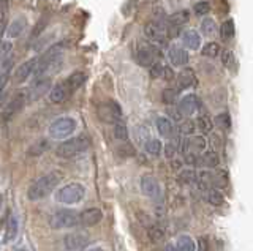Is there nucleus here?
Listing matches in <instances>:
<instances>
[{
    "mask_svg": "<svg viewBox=\"0 0 253 251\" xmlns=\"http://www.w3.org/2000/svg\"><path fill=\"white\" fill-rule=\"evenodd\" d=\"M172 168L174 169H179L180 168V163L179 161H172Z\"/></svg>",
    "mask_w": 253,
    "mask_h": 251,
    "instance_id": "obj_52",
    "label": "nucleus"
},
{
    "mask_svg": "<svg viewBox=\"0 0 253 251\" xmlns=\"http://www.w3.org/2000/svg\"><path fill=\"white\" fill-rule=\"evenodd\" d=\"M141 190L150 199H160L162 198V188L158 180L152 176H142L141 177Z\"/></svg>",
    "mask_w": 253,
    "mask_h": 251,
    "instance_id": "obj_11",
    "label": "nucleus"
},
{
    "mask_svg": "<svg viewBox=\"0 0 253 251\" xmlns=\"http://www.w3.org/2000/svg\"><path fill=\"white\" fill-rule=\"evenodd\" d=\"M144 35L152 43H163L168 40V29L162 19H155L144 27Z\"/></svg>",
    "mask_w": 253,
    "mask_h": 251,
    "instance_id": "obj_7",
    "label": "nucleus"
},
{
    "mask_svg": "<svg viewBox=\"0 0 253 251\" xmlns=\"http://www.w3.org/2000/svg\"><path fill=\"white\" fill-rule=\"evenodd\" d=\"M162 251H177V250H176V247H172L171 243H166L165 248H163Z\"/></svg>",
    "mask_w": 253,
    "mask_h": 251,
    "instance_id": "obj_51",
    "label": "nucleus"
},
{
    "mask_svg": "<svg viewBox=\"0 0 253 251\" xmlns=\"http://www.w3.org/2000/svg\"><path fill=\"white\" fill-rule=\"evenodd\" d=\"M71 93H73V89H71L68 85V82L65 81L62 84L54 85V87L51 89V92L47 93V98H49L51 103L59 105V103H63V101H67Z\"/></svg>",
    "mask_w": 253,
    "mask_h": 251,
    "instance_id": "obj_13",
    "label": "nucleus"
},
{
    "mask_svg": "<svg viewBox=\"0 0 253 251\" xmlns=\"http://www.w3.org/2000/svg\"><path fill=\"white\" fill-rule=\"evenodd\" d=\"M176 250L177 251H196V245L192 237H188V235H180L176 243Z\"/></svg>",
    "mask_w": 253,
    "mask_h": 251,
    "instance_id": "obj_28",
    "label": "nucleus"
},
{
    "mask_svg": "<svg viewBox=\"0 0 253 251\" xmlns=\"http://www.w3.org/2000/svg\"><path fill=\"white\" fill-rule=\"evenodd\" d=\"M100 119L109 122V123H119L122 122V109L116 101H108V103L100 106Z\"/></svg>",
    "mask_w": 253,
    "mask_h": 251,
    "instance_id": "obj_9",
    "label": "nucleus"
},
{
    "mask_svg": "<svg viewBox=\"0 0 253 251\" xmlns=\"http://www.w3.org/2000/svg\"><path fill=\"white\" fill-rule=\"evenodd\" d=\"M90 145V139L85 135H79L76 138H71L65 143H62L57 148H55V153L60 158H73V156L85 152Z\"/></svg>",
    "mask_w": 253,
    "mask_h": 251,
    "instance_id": "obj_2",
    "label": "nucleus"
},
{
    "mask_svg": "<svg viewBox=\"0 0 253 251\" xmlns=\"http://www.w3.org/2000/svg\"><path fill=\"white\" fill-rule=\"evenodd\" d=\"M168 114L171 115V119L174 122H182V119H184V114L180 112V109H168Z\"/></svg>",
    "mask_w": 253,
    "mask_h": 251,
    "instance_id": "obj_48",
    "label": "nucleus"
},
{
    "mask_svg": "<svg viewBox=\"0 0 253 251\" xmlns=\"http://www.w3.org/2000/svg\"><path fill=\"white\" fill-rule=\"evenodd\" d=\"M27 100H29L27 92H26V93H18V95H16V97L10 101V105H8V106L3 109V120H8L10 117H13V115L24 106V103H26Z\"/></svg>",
    "mask_w": 253,
    "mask_h": 251,
    "instance_id": "obj_17",
    "label": "nucleus"
},
{
    "mask_svg": "<svg viewBox=\"0 0 253 251\" xmlns=\"http://www.w3.org/2000/svg\"><path fill=\"white\" fill-rule=\"evenodd\" d=\"M209 185L212 188H225L228 185V172L226 171H215L209 172Z\"/></svg>",
    "mask_w": 253,
    "mask_h": 251,
    "instance_id": "obj_23",
    "label": "nucleus"
},
{
    "mask_svg": "<svg viewBox=\"0 0 253 251\" xmlns=\"http://www.w3.org/2000/svg\"><path fill=\"white\" fill-rule=\"evenodd\" d=\"M47 148H49V143L44 141V139H42V141H38V143H35L34 145L29 148L27 155H30V156H40L42 153H44Z\"/></svg>",
    "mask_w": 253,
    "mask_h": 251,
    "instance_id": "obj_34",
    "label": "nucleus"
},
{
    "mask_svg": "<svg viewBox=\"0 0 253 251\" xmlns=\"http://www.w3.org/2000/svg\"><path fill=\"white\" fill-rule=\"evenodd\" d=\"M200 108H201L200 98H198L195 93L185 95L184 98L179 101V109H180V112L184 114V115H193Z\"/></svg>",
    "mask_w": 253,
    "mask_h": 251,
    "instance_id": "obj_15",
    "label": "nucleus"
},
{
    "mask_svg": "<svg viewBox=\"0 0 253 251\" xmlns=\"http://www.w3.org/2000/svg\"><path fill=\"white\" fill-rule=\"evenodd\" d=\"M179 87L177 89H165L163 93H162V100H163V103L165 105H168V106H172L174 103L177 101V97H179Z\"/></svg>",
    "mask_w": 253,
    "mask_h": 251,
    "instance_id": "obj_33",
    "label": "nucleus"
},
{
    "mask_svg": "<svg viewBox=\"0 0 253 251\" xmlns=\"http://www.w3.org/2000/svg\"><path fill=\"white\" fill-rule=\"evenodd\" d=\"M218 163H220V158L215 150H208L201 155V166L215 168V166H218Z\"/></svg>",
    "mask_w": 253,
    "mask_h": 251,
    "instance_id": "obj_25",
    "label": "nucleus"
},
{
    "mask_svg": "<svg viewBox=\"0 0 253 251\" xmlns=\"http://www.w3.org/2000/svg\"><path fill=\"white\" fill-rule=\"evenodd\" d=\"M150 77H154V79L169 81L174 77V72L171 70V67H168L166 64H162V62H158V64H155L152 68H150Z\"/></svg>",
    "mask_w": 253,
    "mask_h": 251,
    "instance_id": "obj_20",
    "label": "nucleus"
},
{
    "mask_svg": "<svg viewBox=\"0 0 253 251\" xmlns=\"http://www.w3.org/2000/svg\"><path fill=\"white\" fill-rule=\"evenodd\" d=\"M177 183L180 185H193L198 183V172L192 168L182 169L177 174Z\"/></svg>",
    "mask_w": 253,
    "mask_h": 251,
    "instance_id": "obj_24",
    "label": "nucleus"
},
{
    "mask_svg": "<svg viewBox=\"0 0 253 251\" xmlns=\"http://www.w3.org/2000/svg\"><path fill=\"white\" fill-rule=\"evenodd\" d=\"M24 29H26V22H24L22 19H16L11 22L10 29H8V36L10 38H18Z\"/></svg>",
    "mask_w": 253,
    "mask_h": 251,
    "instance_id": "obj_35",
    "label": "nucleus"
},
{
    "mask_svg": "<svg viewBox=\"0 0 253 251\" xmlns=\"http://www.w3.org/2000/svg\"><path fill=\"white\" fill-rule=\"evenodd\" d=\"M16 234H18V219H16L14 215H11L8 218L6 221V229H5V242L11 240L16 237Z\"/></svg>",
    "mask_w": 253,
    "mask_h": 251,
    "instance_id": "obj_32",
    "label": "nucleus"
},
{
    "mask_svg": "<svg viewBox=\"0 0 253 251\" xmlns=\"http://www.w3.org/2000/svg\"><path fill=\"white\" fill-rule=\"evenodd\" d=\"M152 251H157V250H152Z\"/></svg>",
    "mask_w": 253,
    "mask_h": 251,
    "instance_id": "obj_56",
    "label": "nucleus"
},
{
    "mask_svg": "<svg viewBox=\"0 0 253 251\" xmlns=\"http://www.w3.org/2000/svg\"><path fill=\"white\" fill-rule=\"evenodd\" d=\"M147 235H149V240L154 242V243H158L165 239V231L162 229L160 226H150L147 229Z\"/></svg>",
    "mask_w": 253,
    "mask_h": 251,
    "instance_id": "obj_37",
    "label": "nucleus"
},
{
    "mask_svg": "<svg viewBox=\"0 0 253 251\" xmlns=\"http://www.w3.org/2000/svg\"><path fill=\"white\" fill-rule=\"evenodd\" d=\"M117 153L121 155L122 158H128V156L134 155V147L131 144H122V145H119Z\"/></svg>",
    "mask_w": 253,
    "mask_h": 251,
    "instance_id": "obj_47",
    "label": "nucleus"
},
{
    "mask_svg": "<svg viewBox=\"0 0 253 251\" xmlns=\"http://www.w3.org/2000/svg\"><path fill=\"white\" fill-rule=\"evenodd\" d=\"M168 59L174 67H185L190 60V54H188L187 48L172 44L168 49Z\"/></svg>",
    "mask_w": 253,
    "mask_h": 251,
    "instance_id": "obj_14",
    "label": "nucleus"
},
{
    "mask_svg": "<svg viewBox=\"0 0 253 251\" xmlns=\"http://www.w3.org/2000/svg\"><path fill=\"white\" fill-rule=\"evenodd\" d=\"M160 59V49L154 43H141L138 44L136 52H134V60L144 68H152L155 64H158Z\"/></svg>",
    "mask_w": 253,
    "mask_h": 251,
    "instance_id": "obj_3",
    "label": "nucleus"
},
{
    "mask_svg": "<svg viewBox=\"0 0 253 251\" xmlns=\"http://www.w3.org/2000/svg\"><path fill=\"white\" fill-rule=\"evenodd\" d=\"M37 65H38V57L32 59V60L26 62V64H22L21 67H18V70H16V81L24 82L26 79H29L30 76H34Z\"/></svg>",
    "mask_w": 253,
    "mask_h": 251,
    "instance_id": "obj_18",
    "label": "nucleus"
},
{
    "mask_svg": "<svg viewBox=\"0 0 253 251\" xmlns=\"http://www.w3.org/2000/svg\"><path fill=\"white\" fill-rule=\"evenodd\" d=\"M196 128L200 130L203 135H209V133L212 131L213 128V122L209 115H200L198 117V120H196Z\"/></svg>",
    "mask_w": 253,
    "mask_h": 251,
    "instance_id": "obj_26",
    "label": "nucleus"
},
{
    "mask_svg": "<svg viewBox=\"0 0 253 251\" xmlns=\"http://www.w3.org/2000/svg\"><path fill=\"white\" fill-rule=\"evenodd\" d=\"M84 81H85V74L84 73H73L71 76H68L67 77V82H68V85L71 89H73V92L76 90V89H79L81 85L84 84Z\"/></svg>",
    "mask_w": 253,
    "mask_h": 251,
    "instance_id": "obj_36",
    "label": "nucleus"
},
{
    "mask_svg": "<svg viewBox=\"0 0 253 251\" xmlns=\"http://www.w3.org/2000/svg\"><path fill=\"white\" fill-rule=\"evenodd\" d=\"M114 138L119 141H126L128 139V128L122 122H119L114 125Z\"/></svg>",
    "mask_w": 253,
    "mask_h": 251,
    "instance_id": "obj_39",
    "label": "nucleus"
},
{
    "mask_svg": "<svg viewBox=\"0 0 253 251\" xmlns=\"http://www.w3.org/2000/svg\"><path fill=\"white\" fill-rule=\"evenodd\" d=\"M76 130V120L71 117H60L54 120L49 127V136L52 139H65L70 135H73Z\"/></svg>",
    "mask_w": 253,
    "mask_h": 251,
    "instance_id": "obj_6",
    "label": "nucleus"
},
{
    "mask_svg": "<svg viewBox=\"0 0 253 251\" xmlns=\"http://www.w3.org/2000/svg\"><path fill=\"white\" fill-rule=\"evenodd\" d=\"M13 64H14L13 57H11V59H8V60H3V62H2V74H8V72L11 70Z\"/></svg>",
    "mask_w": 253,
    "mask_h": 251,
    "instance_id": "obj_49",
    "label": "nucleus"
},
{
    "mask_svg": "<svg viewBox=\"0 0 253 251\" xmlns=\"http://www.w3.org/2000/svg\"><path fill=\"white\" fill-rule=\"evenodd\" d=\"M198 251H209V242L206 237H201L198 242Z\"/></svg>",
    "mask_w": 253,
    "mask_h": 251,
    "instance_id": "obj_50",
    "label": "nucleus"
},
{
    "mask_svg": "<svg viewBox=\"0 0 253 251\" xmlns=\"http://www.w3.org/2000/svg\"><path fill=\"white\" fill-rule=\"evenodd\" d=\"M101 218H103V212L98 207H90L79 214V223L83 226H95L101 221Z\"/></svg>",
    "mask_w": 253,
    "mask_h": 251,
    "instance_id": "obj_16",
    "label": "nucleus"
},
{
    "mask_svg": "<svg viewBox=\"0 0 253 251\" xmlns=\"http://www.w3.org/2000/svg\"><path fill=\"white\" fill-rule=\"evenodd\" d=\"M196 74L192 68H185L182 70V72L179 73L177 76V85L179 89H192L196 85Z\"/></svg>",
    "mask_w": 253,
    "mask_h": 251,
    "instance_id": "obj_19",
    "label": "nucleus"
},
{
    "mask_svg": "<svg viewBox=\"0 0 253 251\" xmlns=\"http://www.w3.org/2000/svg\"><path fill=\"white\" fill-rule=\"evenodd\" d=\"M147 2H152V3H155V2H158V0H147Z\"/></svg>",
    "mask_w": 253,
    "mask_h": 251,
    "instance_id": "obj_54",
    "label": "nucleus"
},
{
    "mask_svg": "<svg viewBox=\"0 0 253 251\" xmlns=\"http://www.w3.org/2000/svg\"><path fill=\"white\" fill-rule=\"evenodd\" d=\"M46 92H51V77H38L35 82L30 85V89L27 90V97L29 100H37L40 97H43Z\"/></svg>",
    "mask_w": 253,
    "mask_h": 251,
    "instance_id": "obj_12",
    "label": "nucleus"
},
{
    "mask_svg": "<svg viewBox=\"0 0 253 251\" xmlns=\"http://www.w3.org/2000/svg\"><path fill=\"white\" fill-rule=\"evenodd\" d=\"M11 54H13V44L10 43V41H3L2 43V51H0V60H8V59H11L13 56H11Z\"/></svg>",
    "mask_w": 253,
    "mask_h": 251,
    "instance_id": "obj_44",
    "label": "nucleus"
},
{
    "mask_svg": "<svg viewBox=\"0 0 253 251\" xmlns=\"http://www.w3.org/2000/svg\"><path fill=\"white\" fill-rule=\"evenodd\" d=\"M90 243V237L84 232H73L67 234L63 239V247L67 251H83Z\"/></svg>",
    "mask_w": 253,
    "mask_h": 251,
    "instance_id": "obj_8",
    "label": "nucleus"
},
{
    "mask_svg": "<svg viewBox=\"0 0 253 251\" xmlns=\"http://www.w3.org/2000/svg\"><path fill=\"white\" fill-rule=\"evenodd\" d=\"M89 251H105V250H103V248H100V247H97V248H90Z\"/></svg>",
    "mask_w": 253,
    "mask_h": 251,
    "instance_id": "obj_53",
    "label": "nucleus"
},
{
    "mask_svg": "<svg viewBox=\"0 0 253 251\" xmlns=\"http://www.w3.org/2000/svg\"><path fill=\"white\" fill-rule=\"evenodd\" d=\"M206 145H208V141H206L203 136H188L182 141L180 144V152L187 155V153H200L203 150H206Z\"/></svg>",
    "mask_w": 253,
    "mask_h": 251,
    "instance_id": "obj_10",
    "label": "nucleus"
},
{
    "mask_svg": "<svg viewBox=\"0 0 253 251\" xmlns=\"http://www.w3.org/2000/svg\"><path fill=\"white\" fill-rule=\"evenodd\" d=\"M215 125L221 130H229L231 127V119H229V114L228 112H221L215 117Z\"/></svg>",
    "mask_w": 253,
    "mask_h": 251,
    "instance_id": "obj_41",
    "label": "nucleus"
},
{
    "mask_svg": "<svg viewBox=\"0 0 253 251\" xmlns=\"http://www.w3.org/2000/svg\"><path fill=\"white\" fill-rule=\"evenodd\" d=\"M18 251H27L26 248H21V250H18Z\"/></svg>",
    "mask_w": 253,
    "mask_h": 251,
    "instance_id": "obj_55",
    "label": "nucleus"
},
{
    "mask_svg": "<svg viewBox=\"0 0 253 251\" xmlns=\"http://www.w3.org/2000/svg\"><path fill=\"white\" fill-rule=\"evenodd\" d=\"M144 150L149 153V155H152V156H158L162 153V150H163V145H162V143L158 139H155V138H150L147 143L144 144Z\"/></svg>",
    "mask_w": 253,
    "mask_h": 251,
    "instance_id": "obj_30",
    "label": "nucleus"
},
{
    "mask_svg": "<svg viewBox=\"0 0 253 251\" xmlns=\"http://www.w3.org/2000/svg\"><path fill=\"white\" fill-rule=\"evenodd\" d=\"M47 224L52 229H67V227H75L79 223V214L73 210H57L47 218Z\"/></svg>",
    "mask_w": 253,
    "mask_h": 251,
    "instance_id": "obj_5",
    "label": "nucleus"
},
{
    "mask_svg": "<svg viewBox=\"0 0 253 251\" xmlns=\"http://www.w3.org/2000/svg\"><path fill=\"white\" fill-rule=\"evenodd\" d=\"M201 32H203V35H208V36H211V35H213L215 34V22H213L212 19H209V18H206V19H203L201 21Z\"/></svg>",
    "mask_w": 253,
    "mask_h": 251,
    "instance_id": "obj_40",
    "label": "nucleus"
},
{
    "mask_svg": "<svg viewBox=\"0 0 253 251\" xmlns=\"http://www.w3.org/2000/svg\"><path fill=\"white\" fill-rule=\"evenodd\" d=\"M134 135H136V139L142 145H144L150 139V131L144 127V125H139V127H136V130H134Z\"/></svg>",
    "mask_w": 253,
    "mask_h": 251,
    "instance_id": "obj_42",
    "label": "nucleus"
},
{
    "mask_svg": "<svg viewBox=\"0 0 253 251\" xmlns=\"http://www.w3.org/2000/svg\"><path fill=\"white\" fill-rule=\"evenodd\" d=\"M60 174L59 172H47V174L42 176V177H38L34 183H32L29 186V190H27V198L30 201H42L44 199L47 194H49L55 186H57L60 183Z\"/></svg>",
    "mask_w": 253,
    "mask_h": 251,
    "instance_id": "obj_1",
    "label": "nucleus"
},
{
    "mask_svg": "<svg viewBox=\"0 0 253 251\" xmlns=\"http://www.w3.org/2000/svg\"><path fill=\"white\" fill-rule=\"evenodd\" d=\"M221 64H223L226 68H233L236 65L234 54L231 51H223V52H221Z\"/></svg>",
    "mask_w": 253,
    "mask_h": 251,
    "instance_id": "obj_45",
    "label": "nucleus"
},
{
    "mask_svg": "<svg viewBox=\"0 0 253 251\" xmlns=\"http://www.w3.org/2000/svg\"><path fill=\"white\" fill-rule=\"evenodd\" d=\"M196 128V122H192V120H184V122H180V127H179V131L182 133V135H193Z\"/></svg>",
    "mask_w": 253,
    "mask_h": 251,
    "instance_id": "obj_43",
    "label": "nucleus"
},
{
    "mask_svg": "<svg viewBox=\"0 0 253 251\" xmlns=\"http://www.w3.org/2000/svg\"><path fill=\"white\" fill-rule=\"evenodd\" d=\"M220 35H221L223 40H229V38H233V35H234V22H233V19H228V21L223 22V26H221V29H220Z\"/></svg>",
    "mask_w": 253,
    "mask_h": 251,
    "instance_id": "obj_38",
    "label": "nucleus"
},
{
    "mask_svg": "<svg viewBox=\"0 0 253 251\" xmlns=\"http://www.w3.org/2000/svg\"><path fill=\"white\" fill-rule=\"evenodd\" d=\"M157 130L163 138L172 139L176 135V128H174V123L168 117H158L157 119Z\"/></svg>",
    "mask_w": 253,
    "mask_h": 251,
    "instance_id": "obj_22",
    "label": "nucleus"
},
{
    "mask_svg": "<svg viewBox=\"0 0 253 251\" xmlns=\"http://www.w3.org/2000/svg\"><path fill=\"white\" fill-rule=\"evenodd\" d=\"M193 11H195L196 16H206V14L211 11V5H209V2H198L195 5Z\"/></svg>",
    "mask_w": 253,
    "mask_h": 251,
    "instance_id": "obj_46",
    "label": "nucleus"
},
{
    "mask_svg": "<svg viewBox=\"0 0 253 251\" xmlns=\"http://www.w3.org/2000/svg\"><path fill=\"white\" fill-rule=\"evenodd\" d=\"M188 19H190V11L188 10H179L169 16V24L171 26H182V24H185Z\"/></svg>",
    "mask_w": 253,
    "mask_h": 251,
    "instance_id": "obj_31",
    "label": "nucleus"
},
{
    "mask_svg": "<svg viewBox=\"0 0 253 251\" xmlns=\"http://www.w3.org/2000/svg\"><path fill=\"white\" fill-rule=\"evenodd\" d=\"M206 201H208L211 206H220V204H223L225 198L217 188H209V190L206 191Z\"/></svg>",
    "mask_w": 253,
    "mask_h": 251,
    "instance_id": "obj_27",
    "label": "nucleus"
},
{
    "mask_svg": "<svg viewBox=\"0 0 253 251\" xmlns=\"http://www.w3.org/2000/svg\"><path fill=\"white\" fill-rule=\"evenodd\" d=\"M85 190L81 183H68L62 186L60 190L55 193V199L60 204H67V206H73L84 199Z\"/></svg>",
    "mask_w": 253,
    "mask_h": 251,
    "instance_id": "obj_4",
    "label": "nucleus"
},
{
    "mask_svg": "<svg viewBox=\"0 0 253 251\" xmlns=\"http://www.w3.org/2000/svg\"><path fill=\"white\" fill-rule=\"evenodd\" d=\"M201 54L204 57H209V59H215L218 56H221V48L218 43H208L203 46Z\"/></svg>",
    "mask_w": 253,
    "mask_h": 251,
    "instance_id": "obj_29",
    "label": "nucleus"
},
{
    "mask_svg": "<svg viewBox=\"0 0 253 251\" xmlns=\"http://www.w3.org/2000/svg\"><path fill=\"white\" fill-rule=\"evenodd\" d=\"M182 43H184V46H185L187 49L195 51V49L200 48L201 36H200V34L196 32V30L188 29V30H185L184 34H182Z\"/></svg>",
    "mask_w": 253,
    "mask_h": 251,
    "instance_id": "obj_21",
    "label": "nucleus"
}]
</instances>
